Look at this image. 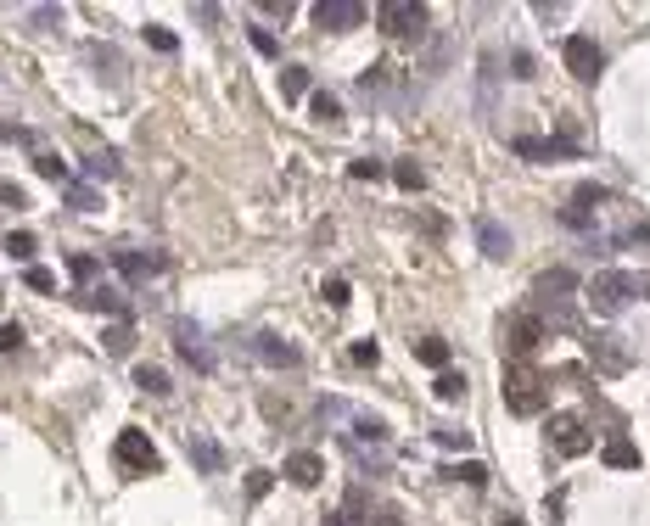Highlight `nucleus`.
Wrapping results in <instances>:
<instances>
[{
	"instance_id": "f257e3e1",
	"label": "nucleus",
	"mask_w": 650,
	"mask_h": 526,
	"mask_svg": "<svg viewBox=\"0 0 650 526\" xmlns=\"http://www.w3.org/2000/svg\"><path fill=\"white\" fill-rule=\"evenodd\" d=\"M589 291V303H595V313H605V320H617V313L628 308V297L639 291V275H628V269H600V275L583 286Z\"/></svg>"
},
{
	"instance_id": "f03ea898",
	"label": "nucleus",
	"mask_w": 650,
	"mask_h": 526,
	"mask_svg": "<svg viewBox=\"0 0 650 526\" xmlns=\"http://www.w3.org/2000/svg\"><path fill=\"white\" fill-rule=\"evenodd\" d=\"M505 404H511V414H544V404H550V381H544L538 370L516 364V370H505Z\"/></svg>"
},
{
	"instance_id": "7ed1b4c3",
	"label": "nucleus",
	"mask_w": 650,
	"mask_h": 526,
	"mask_svg": "<svg viewBox=\"0 0 650 526\" xmlns=\"http://www.w3.org/2000/svg\"><path fill=\"white\" fill-rule=\"evenodd\" d=\"M113 459H118V471H130V476H146V471H157L163 459H157V448H152V437L146 431H118V443H113Z\"/></svg>"
},
{
	"instance_id": "20e7f679",
	"label": "nucleus",
	"mask_w": 650,
	"mask_h": 526,
	"mask_svg": "<svg viewBox=\"0 0 650 526\" xmlns=\"http://www.w3.org/2000/svg\"><path fill=\"white\" fill-rule=\"evenodd\" d=\"M561 62H566V73L583 79V84H595L600 68H605V56H600V46H595L589 34H566L561 39Z\"/></svg>"
},
{
	"instance_id": "39448f33",
	"label": "nucleus",
	"mask_w": 650,
	"mask_h": 526,
	"mask_svg": "<svg viewBox=\"0 0 650 526\" xmlns=\"http://www.w3.org/2000/svg\"><path fill=\"white\" fill-rule=\"evenodd\" d=\"M550 448H555V454H566V459L589 454V448H595L589 420H583V414H550Z\"/></svg>"
},
{
	"instance_id": "423d86ee",
	"label": "nucleus",
	"mask_w": 650,
	"mask_h": 526,
	"mask_svg": "<svg viewBox=\"0 0 650 526\" xmlns=\"http://www.w3.org/2000/svg\"><path fill=\"white\" fill-rule=\"evenodd\" d=\"M376 23H382L393 39H421L426 34V6H415V0H387V6L376 12Z\"/></svg>"
},
{
	"instance_id": "0eeeda50",
	"label": "nucleus",
	"mask_w": 650,
	"mask_h": 526,
	"mask_svg": "<svg viewBox=\"0 0 650 526\" xmlns=\"http://www.w3.org/2000/svg\"><path fill=\"white\" fill-rule=\"evenodd\" d=\"M583 347H589V364H595L600 375H628V370H634V353H628L622 336H612V330H595Z\"/></svg>"
},
{
	"instance_id": "6e6552de",
	"label": "nucleus",
	"mask_w": 650,
	"mask_h": 526,
	"mask_svg": "<svg viewBox=\"0 0 650 526\" xmlns=\"http://www.w3.org/2000/svg\"><path fill=\"white\" fill-rule=\"evenodd\" d=\"M505 342H511L516 359H533V353L550 342V330H544L538 313H511V320H505Z\"/></svg>"
},
{
	"instance_id": "1a4fd4ad",
	"label": "nucleus",
	"mask_w": 650,
	"mask_h": 526,
	"mask_svg": "<svg viewBox=\"0 0 650 526\" xmlns=\"http://www.w3.org/2000/svg\"><path fill=\"white\" fill-rule=\"evenodd\" d=\"M174 347H180V359L191 364L197 375H207V370H214V347H207V336H202V325H191V320H180V325H174Z\"/></svg>"
},
{
	"instance_id": "9d476101",
	"label": "nucleus",
	"mask_w": 650,
	"mask_h": 526,
	"mask_svg": "<svg viewBox=\"0 0 650 526\" xmlns=\"http://www.w3.org/2000/svg\"><path fill=\"white\" fill-rule=\"evenodd\" d=\"M365 23V6L359 0H320L314 6V29H331V34H348Z\"/></svg>"
},
{
	"instance_id": "9b49d317",
	"label": "nucleus",
	"mask_w": 650,
	"mask_h": 526,
	"mask_svg": "<svg viewBox=\"0 0 650 526\" xmlns=\"http://www.w3.org/2000/svg\"><path fill=\"white\" fill-rule=\"evenodd\" d=\"M113 263H118V275L130 280V286H146V280H157L163 269H169L163 252H113Z\"/></svg>"
},
{
	"instance_id": "f8f14e48",
	"label": "nucleus",
	"mask_w": 650,
	"mask_h": 526,
	"mask_svg": "<svg viewBox=\"0 0 650 526\" xmlns=\"http://www.w3.org/2000/svg\"><path fill=\"white\" fill-rule=\"evenodd\" d=\"M253 353H258L269 370H298V364H303V353L291 347L286 336H275V330H258V336H253Z\"/></svg>"
},
{
	"instance_id": "ddd939ff",
	"label": "nucleus",
	"mask_w": 650,
	"mask_h": 526,
	"mask_svg": "<svg viewBox=\"0 0 650 526\" xmlns=\"http://www.w3.org/2000/svg\"><path fill=\"white\" fill-rule=\"evenodd\" d=\"M511 152L528 157V163H555V157H578V146L572 140H544V135H516Z\"/></svg>"
},
{
	"instance_id": "4468645a",
	"label": "nucleus",
	"mask_w": 650,
	"mask_h": 526,
	"mask_svg": "<svg viewBox=\"0 0 650 526\" xmlns=\"http://www.w3.org/2000/svg\"><path fill=\"white\" fill-rule=\"evenodd\" d=\"M572 291H578V275H572V269H566V263H555V269H544V275H538L533 297H538V303H566V297H572Z\"/></svg>"
},
{
	"instance_id": "2eb2a0df",
	"label": "nucleus",
	"mask_w": 650,
	"mask_h": 526,
	"mask_svg": "<svg viewBox=\"0 0 650 526\" xmlns=\"http://www.w3.org/2000/svg\"><path fill=\"white\" fill-rule=\"evenodd\" d=\"M281 476L291 481V488H320V476H325V459H320V454H291L286 465H281Z\"/></svg>"
},
{
	"instance_id": "dca6fc26",
	"label": "nucleus",
	"mask_w": 650,
	"mask_h": 526,
	"mask_svg": "<svg viewBox=\"0 0 650 526\" xmlns=\"http://www.w3.org/2000/svg\"><path fill=\"white\" fill-rule=\"evenodd\" d=\"M79 303L96 308V313H113V320H130V297L118 286H90V291H79Z\"/></svg>"
},
{
	"instance_id": "f3484780",
	"label": "nucleus",
	"mask_w": 650,
	"mask_h": 526,
	"mask_svg": "<svg viewBox=\"0 0 650 526\" xmlns=\"http://www.w3.org/2000/svg\"><path fill=\"white\" fill-rule=\"evenodd\" d=\"M477 246H482V258H511V230L482 213L477 219Z\"/></svg>"
},
{
	"instance_id": "a211bd4d",
	"label": "nucleus",
	"mask_w": 650,
	"mask_h": 526,
	"mask_svg": "<svg viewBox=\"0 0 650 526\" xmlns=\"http://www.w3.org/2000/svg\"><path fill=\"white\" fill-rule=\"evenodd\" d=\"M185 448H191V459H197V471H202V476H219V471H224V454H219L214 437L191 431V437H185Z\"/></svg>"
},
{
	"instance_id": "6ab92c4d",
	"label": "nucleus",
	"mask_w": 650,
	"mask_h": 526,
	"mask_svg": "<svg viewBox=\"0 0 650 526\" xmlns=\"http://www.w3.org/2000/svg\"><path fill=\"white\" fill-rule=\"evenodd\" d=\"M600 459H605V465H612V471H639V448L628 443V437H605Z\"/></svg>"
},
{
	"instance_id": "aec40b11",
	"label": "nucleus",
	"mask_w": 650,
	"mask_h": 526,
	"mask_svg": "<svg viewBox=\"0 0 650 526\" xmlns=\"http://www.w3.org/2000/svg\"><path fill=\"white\" fill-rule=\"evenodd\" d=\"M415 359H421L426 370L443 375V370H449V342H443V336H421V342H415Z\"/></svg>"
},
{
	"instance_id": "412c9836",
	"label": "nucleus",
	"mask_w": 650,
	"mask_h": 526,
	"mask_svg": "<svg viewBox=\"0 0 650 526\" xmlns=\"http://www.w3.org/2000/svg\"><path fill=\"white\" fill-rule=\"evenodd\" d=\"M101 347H107L113 359H130V353H135V330H130V320H118V325L101 330Z\"/></svg>"
},
{
	"instance_id": "4be33fe9",
	"label": "nucleus",
	"mask_w": 650,
	"mask_h": 526,
	"mask_svg": "<svg viewBox=\"0 0 650 526\" xmlns=\"http://www.w3.org/2000/svg\"><path fill=\"white\" fill-rule=\"evenodd\" d=\"M437 476H449V481H466V488H488V465H482V459H460V465H443Z\"/></svg>"
},
{
	"instance_id": "5701e85b",
	"label": "nucleus",
	"mask_w": 650,
	"mask_h": 526,
	"mask_svg": "<svg viewBox=\"0 0 650 526\" xmlns=\"http://www.w3.org/2000/svg\"><path fill=\"white\" fill-rule=\"evenodd\" d=\"M135 387L140 392H152V397H169V370H157V364H135Z\"/></svg>"
},
{
	"instance_id": "b1692460",
	"label": "nucleus",
	"mask_w": 650,
	"mask_h": 526,
	"mask_svg": "<svg viewBox=\"0 0 650 526\" xmlns=\"http://www.w3.org/2000/svg\"><path fill=\"white\" fill-rule=\"evenodd\" d=\"M387 174H393L398 185H404V191H421V185H426V168L415 163V157H398V163L387 168Z\"/></svg>"
},
{
	"instance_id": "393cba45",
	"label": "nucleus",
	"mask_w": 650,
	"mask_h": 526,
	"mask_svg": "<svg viewBox=\"0 0 650 526\" xmlns=\"http://www.w3.org/2000/svg\"><path fill=\"white\" fill-rule=\"evenodd\" d=\"M353 437H359V443H376V448H382V443H387V420H376V414H353Z\"/></svg>"
},
{
	"instance_id": "a878e982",
	"label": "nucleus",
	"mask_w": 650,
	"mask_h": 526,
	"mask_svg": "<svg viewBox=\"0 0 650 526\" xmlns=\"http://www.w3.org/2000/svg\"><path fill=\"white\" fill-rule=\"evenodd\" d=\"M281 96H286V101H303V96H308V68H298V62H291V68H281Z\"/></svg>"
},
{
	"instance_id": "bb28decb",
	"label": "nucleus",
	"mask_w": 650,
	"mask_h": 526,
	"mask_svg": "<svg viewBox=\"0 0 650 526\" xmlns=\"http://www.w3.org/2000/svg\"><path fill=\"white\" fill-rule=\"evenodd\" d=\"M96 258H90V252H68V275L79 280V291H90V280H96Z\"/></svg>"
},
{
	"instance_id": "cd10ccee",
	"label": "nucleus",
	"mask_w": 650,
	"mask_h": 526,
	"mask_svg": "<svg viewBox=\"0 0 650 526\" xmlns=\"http://www.w3.org/2000/svg\"><path fill=\"white\" fill-rule=\"evenodd\" d=\"M432 392L443 397V404H460V397H466V375H460V370H443V375L432 381Z\"/></svg>"
},
{
	"instance_id": "c85d7f7f",
	"label": "nucleus",
	"mask_w": 650,
	"mask_h": 526,
	"mask_svg": "<svg viewBox=\"0 0 650 526\" xmlns=\"http://www.w3.org/2000/svg\"><path fill=\"white\" fill-rule=\"evenodd\" d=\"M572 202H578V213H589V207H605V202H612V191H605V185H595V180H583L578 191H572Z\"/></svg>"
},
{
	"instance_id": "c756f323",
	"label": "nucleus",
	"mask_w": 650,
	"mask_h": 526,
	"mask_svg": "<svg viewBox=\"0 0 650 526\" xmlns=\"http://www.w3.org/2000/svg\"><path fill=\"white\" fill-rule=\"evenodd\" d=\"M34 174H39V180H56V185H68V180H73V174H68V163L51 157V152H39V157H34Z\"/></svg>"
},
{
	"instance_id": "7c9ffc66",
	"label": "nucleus",
	"mask_w": 650,
	"mask_h": 526,
	"mask_svg": "<svg viewBox=\"0 0 650 526\" xmlns=\"http://www.w3.org/2000/svg\"><path fill=\"white\" fill-rule=\"evenodd\" d=\"M96 185H85V180H68V207H79V213H96Z\"/></svg>"
},
{
	"instance_id": "2f4dec72",
	"label": "nucleus",
	"mask_w": 650,
	"mask_h": 526,
	"mask_svg": "<svg viewBox=\"0 0 650 526\" xmlns=\"http://www.w3.org/2000/svg\"><path fill=\"white\" fill-rule=\"evenodd\" d=\"M308 113L320 118V123H337V118H342V101H337V96H325V90H314V101H308Z\"/></svg>"
},
{
	"instance_id": "473e14b6",
	"label": "nucleus",
	"mask_w": 650,
	"mask_h": 526,
	"mask_svg": "<svg viewBox=\"0 0 650 526\" xmlns=\"http://www.w3.org/2000/svg\"><path fill=\"white\" fill-rule=\"evenodd\" d=\"M34 246H39V241L29 236V230H12V236H6V252H12L17 263H34Z\"/></svg>"
},
{
	"instance_id": "72a5a7b5",
	"label": "nucleus",
	"mask_w": 650,
	"mask_h": 526,
	"mask_svg": "<svg viewBox=\"0 0 650 526\" xmlns=\"http://www.w3.org/2000/svg\"><path fill=\"white\" fill-rule=\"evenodd\" d=\"M146 46L163 51V56H174V51H180V39H174L169 29H163V23H146Z\"/></svg>"
},
{
	"instance_id": "f704fd0d",
	"label": "nucleus",
	"mask_w": 650,
	"mask_h": 526,
	"mask_svg": "<svg viewBox=\"0 0 650 526\" xmlns=\"http://www.w3.org/2000/svg\"><path fill=\"white\" fill-rule=\"evenodd\" d=\"M85 174H90V180H113V174H118V157H113V152L85 157Z\"/></svg>"
},
{
	"instance_id": "c9c22d12",
	"label": "nucleus",
	"mask_w": 650,
	"mask_h": 526,
	"mask_svg": "<svg viewBox=\"0 0 650 526\" xmlns=\"http://www.w3.org/2000/svg\"><path fill=\"white\" fill-rule=\"evenodd\" d=\"M23 286L29 291H56V275H51V269H39V263H29L23 269Z\"/></svg>"
},
{
	"instance_id": "e433bc0d",
	"label": "nucleus",
	"mask_w": 650,
	"mask_h": 526,
	"mask_svg": "<svg viewBox=\"0 0 650 526\" xmlns=\"http://www.w3.org/2000/svg\"><path fill=\"white\" fill-rule=\"evenodd\" d=\"M348 174H353V180H382V174H387V163H376V157H353V163H348Z\"/></svg>"
},
{
	"instance_id": "4c0bfd02",
	"label": "nucleus",
	"mask_w": 650,
	"mask_h": 526,
	"mask_svg": "<svg viewBox=\"0 0 650 526\" xmlns=\"http://www.w3.org/2000/svg\"><path fill=\"white\" fill-rule=\"evenodd\" d=\"M432 437H437V448H460V454L471 448V431H460V426H443V431H432Z\"/></svg>"
},
{
	"instance_id": "58836bf2",
	"label": "nucleus",
	"mask_w": 650,
	"mask_h": 526,
	"mask_svg": "<svg viewBox=\"0 0 650 526\" xmlns=\"http://www.w3.org/2000/svg\"><path fill=\"white\" fill-rule=\"evenodd\" d=\"M17 347H23V325L6 320V325H0V353H17Z\"/></svg>"
},
{
	"instance_id": "ea45409f",
	"label": "nucleus",
	"mask_w": 650,
	"mask_h": 526,
	"mask_svg": "<svg viewBox=\"0 0 650 526\" xmlns=\"http://www.w3.org/2000/svg\"><path fill=\"white\" fill-rule=\"evenodd\" d=\"M353 364L376 370V364H382V347H376V342H353Z\"/></svg>"
},
{
	"instance_id": "a19ab883",
	"label": "nucleus",
	"mask_w": 650,
	"mask_h": 526,
	"mask_svg": "<svg viewBox=\"0 0 650 526\" xmlns=\"http://www.w3.org/2000/svg\"><path fill=\"white\" fill-rule=\"evenodd\" d=\"M511 68H516V79H538V56H533V51H516Z\"/></svg>"
},
{
	"instance_id": "79ce46f5",
	"label": "nucleus",
	"mask_w": 650,
	"mask_h": 526,
	"mask_svg": "<svg viewBox=\"0 0 650 526\" xmlns=\"http://www.w3.org/2000/svg\"><path fill=\"white\" fill-rule=\"evenodd\" d=\"M0 207H29V196H23V185L0 180Z\"/></svg>"
},
{
	"instance_id": "37998d69",
	"label": "nucleus",
	"mask_w": 650,
	"mask_h": 526,
	"mask_svg": "<svg viewBox=\"0 0 650 526\" xmlns=\"http://www.w3.org/2000/svg\"><path fill=\"white\" fill-rule=\"evenodd\" d=\"M29 23H39V29H56V23H62V6H34V12H29Z\"/></svg>"
},
{
	"instance_id": "c03bdc74",
	"label": "nucleus",
	"mask_w": 650,
	"mask_h": 526,
	"mask_svg": "<svg viewBox=\"0 0 650 526\" xmlns=\"http://www.w3.org/2000/svg\"><path fill=\"white\" fill-rule=\"evenodd\" d=\"M269 481H275L269 471H247V498H264V493H269Z\"/></svg>"
},
{
	"instance_id": "a18cd8bd",
	"label": "nucleus",
	"mask_w": 650,
	"mask_h": 526,
	"mask_svg": "<svg viewBox=\"0 0 650 526\" xmlns=\"http://www.w3.org/2000/svg\"><path fill=\"white\" fill-rule=\"evenodd\" d=\"M253 51L258 56H281V46H275V34H269V29H253Z\"/></svg>"
},
{
	"instance_id": "49530a36",
	"label": "nucleus",
	"mask_w": 650,
	"mask_h": 526,
	"mask_svg": "<svg viewBox=\"0 0 650 526\" xmlns=\"http://www.w3.org/2000/svg\"><path fill=\"white\" fill-rule=\"evenodd\" d=\"M617 246H650V224H634V230H622Z\"/></svg>"
},
{
	"instance_id": "de8ad7c7",
	"label": "nucleus",
	"mask_w": 650,
	"mask_h": 526,
	"mask_svg": "<svg viewBox=\"0 0 650 526\" xmlns=\"http://www.w3.org/2000/svg\"><path fill=\"white\" fill-rule=\"evenodd\" d=\"M325 303L331 308H348V280H325Z\"/></svg>"
},
{
	"instance_id": "09e8293b",
	"label": "nucleus",
	"mask_w": 650,
	"mask_h": 526,
	"mask_svg": "<svg viewBox=\"0 0 650 526\" xmlns=\"http://www.w3.org/2000/svg\"><path fill=\"white\" fill-rule=\"evenodd\" d=\"M0 140H17V146H34L29 129H17V123H0Z\"/></svg>"
},
{
	"instance_id": "8fccbe9b",
	"label": "nucleus",
	"mask_w": 650,
	"mask_h": 526,
	"mask_svg": "<svg viewBox=\"0 0 650 526\" xmlns=\"http://www.w3.org/2000/svg\"><path fill=\"white\" fill-rule=\"evenodd\" d=\"M561 504H566V493H550V498H544V515H550V526H561Z\"/></svg>"
},
{
	"instance_id": "3c124183",
	"label": "nucleus",
	"mask_w": 650,
	"mask_h": 526,
	"mask_svg": "<svg viewBox=\"0 0 650 526\" xmlns=\"http://www.w3.org/2000/svg\"><path fill=\"white\" fill-rule=\"evenodd\" d=\"M258 12H264V17H286L291 0H258Z\"/></svg>"
},
{
	"instance_id": "603ef678",
	"label": "nucleus",
	"mask_w": 650,
	"mask_h": 526,
	"mask_svg": "<svg viewBox=\"0 0 650 526\" xmlns=\"http://www.w3.org/2000/svg\"><path fill=\"white\" fill-rule=\"evenodd\" d=\"M376 526H398V510H382V521H376Z\"/></svg>"
},
{
	"instance_id": "864d4df0",
	"label": "nucleus",
	"mask_w": 650,
	"mask_h": 526,
	"mask_svg": "<svg viewBox=\"0 0 650 526\" xmlns=\"http://www.w3.org/2000/svg\"><path fill=\"white\" fill-rule=\"evenodd\" d=\"M494 526H521V521H516V515H499V521H494Z\"/></svg>"
},
{
	"instance_id": "5fc2aeb1",
	"label": "nucleus",
	"mask_w": 650,
	"mask_h": 526,
	"mask_svg": "<svg viewBox=\"0 0 650 526\" xmlns=\"http://www.w3.org/2000/svg\"><path fill=\"white\" fill-rule=\"evenodd\" d=\"M639 291H645V297H650V275H639Z\"/></svg>"
}]
</instances>
